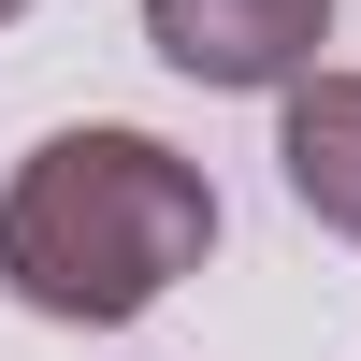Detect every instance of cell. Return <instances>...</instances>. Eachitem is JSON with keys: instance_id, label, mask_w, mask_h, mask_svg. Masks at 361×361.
Wrapping results in <instances>:
<instances>
[{"instance_id": "cell-1", "label": "cell", "mask_w": 361, "mask_h": 361, "mask_svg": "<svg viewBox=\"0 0 361 361\" xmlns=\"http://www.w3.org/2000/svg\"><path fill=\"white\" fill-rule=\"evenodd\" d=\"M202 260H217V188L159 130H58L0 188V289L29 318L116 333V318H145Z\"/></svg>"}, {"instance_id": "cell-4", "label": "cell", "mask_w": 361, "mask_h": 361, "mask_svg": "<svg viewBox=\"0 0 361 361\" xmlns=\"http://www.w3.org/2000/svg\"><path fill=\"white\" fill-rule=\"evenodd\" d=\"M15 15H29V0H0V29H15Z\"/></svg>"}, {"instance_id": "cell-3", "label": "cell", "mask_w": 361, "mask_h": 361, "mask_svg": "<svg viewBox=\"0 0 361 361\" xmlns=\"http://www.w3.org/2000/svg\"><path fill=\"white\" fill-rule=\"evenodd\" d=\"M275 159H289V202L361 246V73H304V87H289Z\"/></svg>"}, {"instance_id": "cell-2", "label": "cell", "mask_w": 361, "mask_h": 361, "mask_svg": "<svg viewBox=\"0 0 361 361\" xmlns=\"http://www.w3.org/2000/svg\"><path fill=\"white\" fill-rule=\"evenodd\" d=\"M145 44L173 58L188 87H231V102H260V87H304L318 44H333V0H145Z\"/></svg>"}]
</instances>
